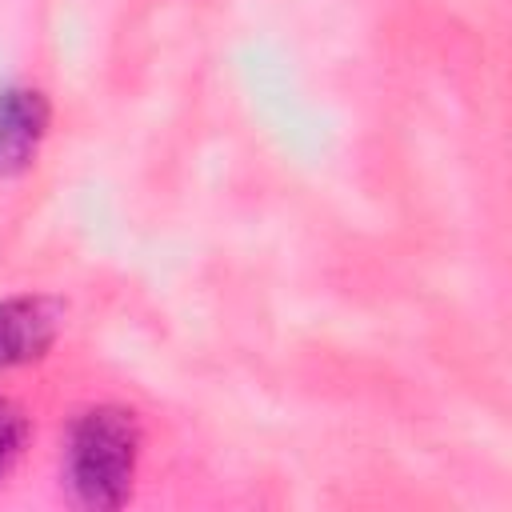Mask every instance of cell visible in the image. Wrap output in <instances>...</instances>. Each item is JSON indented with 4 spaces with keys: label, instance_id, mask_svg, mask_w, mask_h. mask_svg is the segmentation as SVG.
<instances>
[{
    "label": "cell",
    "instance_id": "obj_3",
    "mask_svg": "<svg viewBox=\"0 0 512 512\" xmlns=\"http://www.w3.org/2000/svg\"><path fill=\"white\" fill-rule=\"evenodd\" d=\"M56 308L40 296H16L0 304V368L44 356L56 336Z\"/></svg>",
    "mask_w": 512,
    "mask_h": 512
},
{
    "label": "cell",
    "instance_id": "obj_4",
    "mask_svg": "<svg viewBox=\"0 0 512 512\" xmlns=\"http://www.w3.org/2000/svg\"><path fill=\"white\" fill-rule=\"evenodd\" d=\"M20 444H24V416L0 400V472L12 468V460L20 456Z\"/></svg>",
    "mask_w": 512,
    "mask_h": 512
},
{
    "label": "cell",
    "instance_id": "obj_1",
    "mask_svg": "<svg viewBox=\"0 0 512 512\" xmlns=\"http://www.w3.org/2000/svg\"><path fill=\"white\" fill-rule=\"evenodd\" d=\"M140 428L124 408H96L80 416L68 444V476L76 496L88 508H116L124 504L136 472Z\"/></svg>",
    "mask_w": 512,
    "mask_h": 512
},
{
    "label": "cell",
    "instance_id": "obj_2",
    "mask_svg": "<svg viewBox=\"0 0 512 512\" xmlns=\"http://www.w3.org/2000/svg\"><path fill=\"white\" fill-rule=\"evenodd\" d=\"M48 128V104L32 88L0 92V176H12L32 164Z\"/></svg>",
    "mask_w": 512,
    "mask_h": 512
}]
</instances>
